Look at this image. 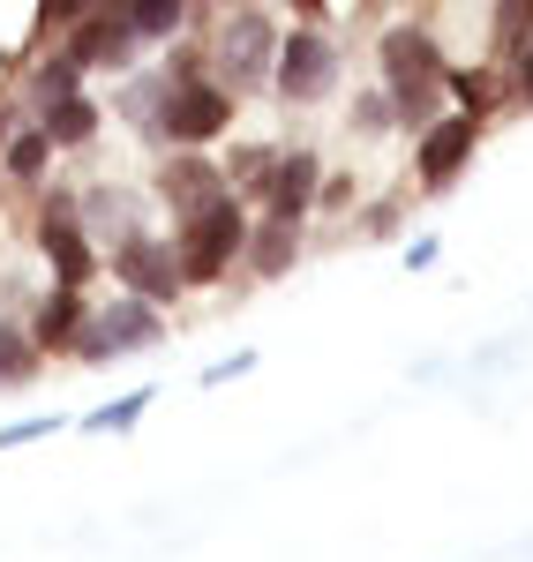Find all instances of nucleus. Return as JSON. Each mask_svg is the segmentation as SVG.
Returning a JSON list of instances; mask_svg holds the SVG:
<instances>
[{
  "mask_svg": "<svg viewBox=\"0 0 533 562\" xmlns=\"http://www.w3.org/2000/svg\"><path fill=\"white\" fill-rule=\"evenodd\" d=\"M376 68H384V90H391V105H399V128L421 135L436 121V98H444V45L429 38L421 23H391L384 38H376Z\"/></svg>",
  "mask_w": 533,
  "mask_h": 562,
  "instance_id": "obj_1",
  "label": "nucleus"
},
{
  "mask_svg": "<svg viewBox=\"0 0 533 562\" xmlns=\"http://www.w3.org/2000/svg\"><path fill=\"white\" fill-rule=\"evenodd\" d=\"M174 256H180V278H188V285H219L225 270L248 256V211H241V195H233V188L211 195L203 211L180 217Z\"/></svg>",
  "mask_w": 533,
  "mask_h": 562,
  "instance_id": "obj_2",
  "label": "nucleus"
},
{
  "mask_svg": "<svg viewBox=\"0 0 533 562\" xmlns=\"http://www.w3.org/2000/svg\"><path fill=\"white\" fill-rule=\"evenodd\" d=\"M151 128L166 135L174 150H203L233 128V90L219 76H166V98H158V121Z\"/></svg>",
  "mask_w": 533,
  "mask_h": 562,
  "instance_id": "obj_3",
  "label": "nucleus"
},
{
  "mask_svg": "<svg viewBox=\"0 0 533 562\" xmlns=\"http://www.w3.org/2000/svg\"><path fill=\"white\" fill-rule=\"evenodd\" d=\"M270 68H278V23H270L264 8L241 0V8L219 23V38H211V76L241 98V90H264Z\"/></svg>",
  "mask_w": 533,
  "mask_h": 562,
  "instance_id": "obj_4",
  "label": "nucleus"
},
{
  "mask_svg": "<svg viewBox=\"0 0 533 562\" xmlns=\"http://www.w3.org/2000/svg\"><path fill=\"white\" fill-rule=\"evenodd\" d=\"M158 346H166V315L143 301V293H113V301L84 323V338H76L68 352L98 368V360H121V352H158Z\"/></svg>",
  "mask_w": 533,
  "mask_h": 562,
  "instance_id": "obj_5",
  "label": "nucleus"
},
{
  "mask_svg": "<svg viewBox=\"0 0 533 562\" xmlns=\"http://www.w3.org/2000/svg\"><path fill=\"white\" fill-rule=\"evenodd\" d=\"M338 68H346V53L331 31H286L278 38V68H270V90L286 98V105H323L331 90H338Z\"/></svg>",
  "mask_w": 533,
  "mask_h": 562,
  "instance_id": "obj_6",
  "label": "nucleus"
},
{
  "mask_svg": "<svg viewBox=\"0 0 533 562\" xmlns=\"http://www.w3.org/2000/svg\"><path fill=\"white\" fill-rule=\"evenodd\" d=\"M113 278H121V293H143L151 307H174L180 293H188L174 240H158V233H143V225H129V233L113 240Z\"/></svg>",
  "mask_w": 533,
  "mask_h": 562,
  "instance_id": "obj_7",
  "label": "nucleus"
},
{
  "mask_svg": "<svg viewBox=\"0 0 533 562\" xmlns=\"http://www.w3.org/2000/svg\"><path fill=\"white\" fill-rule=\"evenodd\" d=\"M481 128H489V121L458 105V113H436L429 128L413 135V173H421V188H429V195H444L451 180L474 166V150H481Z\"/></svg>",
  "mask_w": 533,
  "mask_h": 562,
  "instance_id": "obj_8",
  "label": "nucleus"
},
{
  "mask_svg": "<svg viewBox=\"0 0 533 562\" xmlns=\"http://www.w3.org/2000/svg\"><path fill=\"white\" fill-rule=\"evenodd\" d=\"M38 248H45V262H53L60 285H90V278H98V248L84 240V225H76V195H68V188H53L38 203Z\"/></svg>",
  "mask_w": 533,
  "mask_h": 562,
  "instance_id": "obj_9",
  "label": "nucleus"
},
{
  "mask_svg": "<svg viewBox=\"0 0 533 562\" xmlns=\"http://www.w3.org/2000/svg\"><path fill=\"white\" fill-rule=\"evenodd\" d=\"M135 45H143V38H135V23H129L121 0H98L84 23H68V53L84 60V76H90V68H113V76H121V68L135 60Z\"/></svg>",
  "mask_w": 533,
  "mask_h": 562,
  "instance_id": "obj_10",
  "label": "nucleus"
},
{
  "mask_svg": "<svg viewBox=\"0 0 533 562\" xmlns=\"http://www.w3.org/2000/svg\"><path fill=\"white\" fill-rule=\"evenodd\" d=\"M315 188H323V158H315L309 143H293V150H278L270 158V173H264V211H278V217H309L315 211Z\"/></svg>",
  "mask_w": 533,
  "mask_h": 562,
  "instance_id": "obj_11",
  "label": "nucleus"
},
{
  "mask_svg": "<svg viewBox=\"0 0 533 562\" xmlns=\"http://www.w3.org/2000/svg\"><path fill=\"white\" fill-rule=\"evenodd\" d=\"M158 195L174 203V217H188V211H203L211 195H225V166H211L203 150H174V166L158 173Z\"/></svg>",
  "mask_w": 533,
  "mask_h": 562,
  "instance_id": "obj_12",
  "label": "nucleus"
},
{
  "mask_svg": "<svg viewBox=\"0 0 533 562\" xmlns=\"http://www.w3.org/2000/svg\"><path fill=\"white\" fill-rule=\"evenodd\" d=\"M84 323H90L84 285H60V278H53V293H45L38 315H31V338H38L45 352H68L76 338H84Z\"/></svg>",
  "mask_w": 533,
  "mask_h": 562,
  "instance_id": "obj_13",
  "label": "nucleus"
},
{
  "mask_svg": "<svg viewBox=\"0 0 533 562\" xmlns=\"http://www.w3.org/2000/svg\"><path fill=\"white\" fill-rule=\"evenodd\" d=\"M293 256H301V217L264 211V225H248V270L256 278H286Z\"/></svg>",
  "mask_w": 533,
  "mask_h": 562,
  "instance_id": "obj_14",
  "label": "nucleus"
},
{
  "mask_svg": "<svg viewBox=\"0 0 533 562\" xmlns=\"http://www.w3.org/2000/svg\"><path fill=\"white\" fill-rule=\"evenodd\" d=\"M38 128L53 135V150H84L90 135H98V105H90L84 90H60V98L38 105Z\"/></svg>",
  "mask_w": 533,
  "mask_h": 562,
  "instance_id": "obj_15",
  "label": "nucleus"
},
{
  "mask_svg": "<svg viewBox=\"0 0 533 562\" xmlns=\"http://www.w3.org/2000/svg\"><path fill=\"white\" fill-rule=\"evenodd\" d=\"M45 166H53V135H45L38 121L8 135V150H0V173L15 180V188H38V180H45Z\"/></svg>",
  "mask_w": 533,
  "mask_h": 562,
  "instance_id": "obj_16",
  "label": "nucleus"
},
{
  "mask_svg": "<svg viewBox=\"0 0 533 562\" xmlns=\"http://www.w3.org/2000/svg\"><path fill=\"white\" fill-rule=\"evenodd\" d=\"M45 346L31 338V323H0V390H23L31 375H38Z\"/></svg>",
  "mask_w": 533,
  "mask_h": 562,
  "instance_id": "obj_17",
  "label": "nucleus"
},
{
  "mask_svg": "<svg viewBox=\"0 0 533 562\" xmlns=\"http://www.w3.org/2000/svg\"><path fill=\"white\" fill-rule=\"evenodd\" d=\"M121 8H129V23H135L143 45H174L180 23H188V0H121Z\"/></svg>",
  "mask_w": 533,
  "mask_h": 562,
  "instance_id": "obj_18",
  "label": "nucleus"
},
{
  "mask_svg": "<svg viewBox=\"0 0 533 562\" xmlns=\"http://www.w3.org/2000/svg\"><path fill=\"white\" fill-rule=\"evenodd\" d=\"M526 38H533V0H496V8H489V53H496V60H511Z\"/></svg>",
  "mask_w": 533,
  "mask_h": 562,
  "instance_id": "obj_19",
  "label": "nucleus"
},
{
  "mask_svg": "<svg viewBox=\"0 0 533 562\" xmlns=\"http://www.w3.org/2000/svg\"><path fill=\"white\" fill-rule=\"evenodd\" d=\"M158 405V390L143 383V390H129V397H113V405H98V413H84V435H129L143 413Z\"/></svg>",
  "mask_w": 533,
  "mask_h": 562,
  "instance_id": "obj_20",
  "label": "nucleus"
},
{
  "mask_svg": "<svg viewBox=\"0 0 533 562\" xmlns=\"http://www.w3.org/2000/svg\"><path fill=\"white\" fill-rule=\"evenodd\" d=\"M346 128H354V135H391V128H399V105H391V90H354V105H346Z\"/></svg>",
  "mask_w": 533,
  "mask_h": 562,
  "instance_id": "obj_21",
  "label": "nucleus"
},
{
  "mask_svg": "<svg viewBox=\"0 0 533 562\" xmlns=\"http://www.w3.org/2000/svg\"><path fill=\"white\" fill-rule=\"evenodd\" d=\"M444 90L466 105V113H481V121L496 113V76L489 68H444Z\"/></svg>",
  "mask_w": 533,
  "mask_h": 562,
  "instance_id": "obj_22",
  "label": "nucleus"
},
{
  "mask_svg": "<svg viewBox=\"0 0 533 562\" xmlns=\"http://www.w3.org/2000/svg\"><path fill=\"white\" fill-rule=\"evenodd\" d=\"M60 90H84V60H76V53H60V60H38V68H31V98H60Z\"/></svg>",
  "mask_w": 533,
  "mask_h": 562,
  "instance_id": "obj_23",
  "label": "nucleus"
},
{
  "mask_svg": "<svg viewBox=\"0 0 533 562\" xmlns=\"http://www.w3.org/2000/svg\"><path fill=\"white\" fill-rule=\"evenodd\" d=\"M270 158H278L270 143H241V150H233V166H225V173H233V195H241V188L256 195V188H264V173H270Z\"/></svg>",
  "mask_w": 533,
  "mask_h": 562,
  "instance_id": "obj_24",
  "label": "nucleus"
},
{
  "mask_svg": "<svg viewBox=\"0 0 533 562\" xmlns=\"http://www.w3.org/2000/svg\"><path fill=\"white\" fill-rule=\"evenodd\" d=\"M60 428H68L60 413H38V420H8V428H0V450H23V442H45V435H60Z\"/></svg>",
  "mask_w": 533,
  "mask_h": 562,
  "instance_id": "obj_25",
  "label": "nucleus"
},
{
  "mask_svg": "<svg viewBox=\"0 0 533 562\" xmlns=\"http://www.w3.org/2000/svg\"><path fill=\"white\" fill-rule=\"evenodd\" d=\"M98 0H38V23L45 31H68V23H84Z\"/></svg>",
  "mask_w": 533,
  "mask_h": 562,
  "instance_id": "obj_26",
  "label": "nucleus"
},
{
  "mask_svg": "<svg viewBox=\"0 0 533 562\" xmlns=\"http://www.w3.org/2000/svg\"><path fill=\"white\" fill-rule=\"evenodd\" d=\"M511 105H526V113H533V38L511 53Z\"/></svg>",
  "mask_w": 533,
  "mask_h": 562,
  "instance_id": "obj_27",
  "label": "nucleus"
},
{
  "mask_svg": "<svg viewBox=\"0 0 533 562\" xmlns=\"http://www.w3.org/2000/svg\"><path fill=\"white\" fill-rule=\"evenodd\" d=\"M315 203H323V211H354V180H346V173H323Z\"/></svg>",
  "mask_w": 533,
  "mask_h": 562,
  "instance_id": "obj_28",
  "label": "nucleus"
},
{
  "mask_svg": "<svg viewBox=\"0 0 533 562\" xmlns=\"http://www.w3.org/2000/svg\"><path fill=\"white\" fill-rule=\"evenodd\" d=\"M248 368H256V352H233V360H211V368H203V390L233 383V375H248Z\"/></svg>",
  "mask_w": 533,
  "mask_h": 562,
  "instance_id": "obj_29",
  "label": "nucleus"
},
{
  "mask_svg": "<svg viewBox=\"0 0 533 562\" xmlns=\"http://www.w3.org/2000/svg\"><path fill=\"white\" fill-rule=\"evenodd\" d=\"M391 233H399V203H376L368 211V240H391Z\"/></svg>",
  "mask_w": 533,
  "mask_h": 562,
  "instance_id": "obj_30",
  "label": "nucleus"
},
{
  "mask_svg": "<svg viewBox=\"0 0 533 562\" xmlns=\"http://www.w3.org/2000/svg\"><path fill=\"white\" fill-rule=\"evenodd\" d=\"M436 256H444V240H413V248H406V270H429Z\"/></svg>",
  "mask_w": 533,
  "mask_h": 562,
  "instance_id": "obj_31",
  "label": "nucleus"
},
{
  "mask_svg": "<svg viewBox=\"0 0 533 562\" xmlns=\"http://www.w3.org/2000/svg\"><path fill=\"white\" fill-rule=\"evenodd\" d=\"M8 135H15V105L0 98V150H8Z\"/></svg>",
  "mask_w": 533,
  "mask_h": 562,
  "instance_id": "obj_32",
  "label": "nucleus"
},
{
  "mask_svg": "<svg viewBox=\"0 0 533 562\" xmlns=\"http://www.w3.org/2000/svg\"><path fill=\"white\" fill-rule=\"evenodd\" d=\"M293 8H301V15H323V0H293Z\"/></svg>",
  "mask_w": 533,
  "mask_h": 562,
  "instance_id": "obj_33",
  "label": "nucleus"
},
{
  "mask_svg": "<svg viewBox=\"0 0 533 562\" xmlns=\"http://www.w3.org/2000/svg\"><path fill=\"white\" fill-rule=\"evenodd\" d=\"M219 8H241V0H219Z\"/></svg>",
  "mask_w": 533,
  "mask_h": 562,
  "instance_id": "obj_34",
  "label": "nucleus"
}]
</instances>
